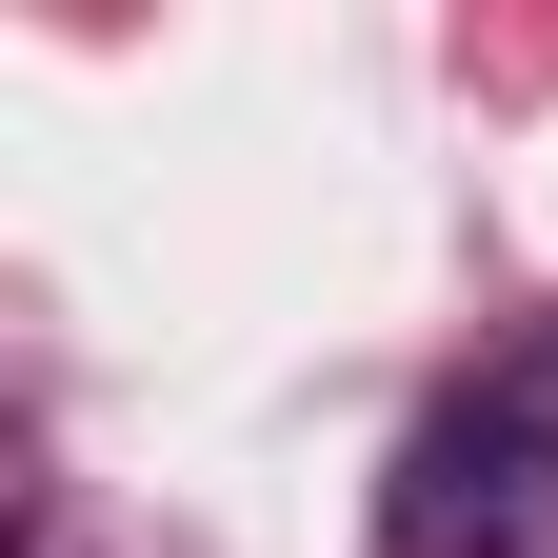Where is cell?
<instances>
[{
	"label": "cell",
	"mask_w": 558,
	"mask_h": 558,
	"mask_svg": "<svg viewBox=\"0 0 558 558\" xmlns=\"http://www.w3.org/2000/svg\"><path fill=\"white\" fill-rule=\"evenodd\" d=\"M558 538V339L478 360L379 478V558H538Z\"/></svg>",
	"instance_id": "1"
}]
</instances>
